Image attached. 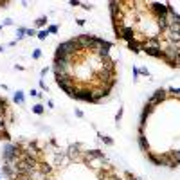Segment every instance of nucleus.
<instances>
[{
    "label": "nucleus",
    "instance_id": "21",
    "mask_svg": "<svg viewBox=\"0 0 180 180\" xmlns=\"http://www.w3.org/2000/svg\"><path fill=\"white\" fill-rule=\"evenodd\" d=\"M121 117H123V108H119V112H117V115H115V121L119 123V121H121Z\"/></svg>",
    "mask_w": 180,
    "mask_h": 180
},
{
    "label": "nucleus",
    "instance_id": "11",
    "mask_svg": "<svg viewBox=\"0 0 180 180\" xmlns=\"http://www.w3.org/2000/svg\"><path fill=\"white\" fill-rule=\"evenodd\" d=\"M128 49L133 51V52H141V43H139V40H131V42H128Z\"/></svg>",
    "mask_w": 180,
    "mask_h": 180
},
{
    "label": "nucleus",
    "instance_id": "29",
    "mask_svg": "<svg viewBox=\"0 0 180 180\" xmlns=\"http://www.w3.org/2000/svg\"><path fill=\"white\" fill-rule=\"evenodd\" d=\"M4 24H5V25H13V20H11V18H7V20H5Z\"/></svg>",
    "mask_w": 180,
    "mask_h": 180
},
{
    "label": "nucleus",
    "instance_id": "26",
    "mask_svg": "<svg viewBox=\"0 0 180 180\" xmlns=\"http://www.w3.org/2000/svg\"><path fill=\"white\" fill-rule=\"evenodd\" d=\"M47 72H49V69L45 67V69H42V72H40V74H42V78H43V76H47Z\"/></svg>",
    "mask_w": 180,
    "mask_h": 180
},
{
    "label": "nucleus",
    "instance_id": "23",
    "mask_svg": "<svg viewBox=\"0 0 180 180\" xmlns=\"http://www.w3.org/2000/svg\"><path fill=\"white\" fill-rule=\"evenodd\" d=\"M40 88H42V90H47V85H45L43 79H40Z\"/></svg>",
    "mask_w": 180,
    "mask_h": 180
},
{
    "label": "nucleus",
    "instance_id": "4",
    "mask_svg": "<svg viewBox=\"0 0 180 180\" xmlns=\"http://www.w3.org/2000/svg\"><path fill=\"white\" fill-rule=\"evenodd\" d=\"M135 34H137V31L131 27V25H123V29H121V40H126V42H131V40H135Z\"/></svg>",
    "mask_w": 180,
    "mask_h": 180
},
{
    "label": "nucleus",
    "instance_id": "20",
    "mask_svg": "<svg viewBox=\"0 0 180 180\" xmlns=\"http://www.w3.org/2000/svg\"><path fill=\"white\" fill-rule=\"evenodd\" d=\"M32 58H34V59H40V58H42V51L36 49L34 52H32Z\"/></svg>",
    "mask_w": 180,
    "mask_h": 180
},
{
    "label": "nucleus",
    "instance_id": "17",
    "mask_svg": "<svg viewBox=\"0 0 180 180\" xmlns=\"http://www.w3.org/2000/svg\"><path fill=\"white\" fill-rule=\"evenodd\" d=\"M32 112H34V114H38V115H42V114H43V106H42V104H34V106H32Z\"/></svg>",
    "mask_w": 180,
    "mask_h": 180
},
{
    "label": "nucleus",
    "instance_id": "22",
    "mask_svg": "<svg viewBox=\"0 0 180 180\" xmlns=\"http://www.w3.org/2000/svg\"><path fill=\"white\" fill-rule=\"evenodd\" d=\"M139 74H142V76H148V78H150V72H148V69H141V70H139Z\"/></svg>",
    "mask_w": 180,
    "mask_h": 180
},
{
    "label": "nucleus",
    "instance_id": "10",
    "mask_svg": "<svg viewBox=\"0 0 180 180\" xmlns=\"http://www.w3.org/2000/svg\"><path fill=\"white\" fill-rule=\"evenodd\" d=\"M38 169H40V171H42V173H43V175H47V177H49V175H51V173H52V166H49V164H45V162H40V164H38Z\"/></svg>",
    "mask_w": 180,
    "mask_h": 180
},
{
    "label": "nucleus",
    "instance_id": "7",
    "mask_svg": "<svg viewBox=\"0 0 180 180\" xmlns=\"http://www.w3.org/2000/svg\"><path fill=\"white\" fill-rule=\"evenodd\" d=\"M139 146L142 148V151H146V153L150 151V142H148V137L144 133H139Z\"/></svg>",
    "mask_w": 180,
    "mask_h": 180
},
{
    "label": "nucleus",
    "instance_id": "27",
    "mask_svg": "<svg viewBox=\"0 0 180 180\" xmlns=\"http://www.w3.org/2000/svg\"><path fill=\"white\" fill-rule=\"evenodd\" d=\"M27 34H29V36H34L36 31H34V29H27Z\"/></svg>",
    "mask_w": 180,
    "mask_h": 180
},
{
    "label": "nucleus",
    "instance_id": "13",
    "mask_svg": "<svg viewBox=\"0 0 180 180\" xmlns=\"http://www.w3.org/2000/svg\"><path fill=\"white\" fill-rule=\"evenodd\" d=\"M47 22H49L47 16H40L36 22H34V25H36V27H43V25H47Z\"/></svg>",
    "mask_w": 180,
    "mask_h": 180
},
{
    "label": "nucleus",
    "instance_id": "18",
    "mask_svg": "<svg viewBox=\"0 0 180 180\" xmlns=\"http://www.w3.org/2000/svg\"><path fill=\"white\" fill-rule=\"evenodd\" d=\"M47 36H49V31H40L38 32V40H45Z\"/></svg>",
    "mask_w": 180,
    "mask_h": 180
},
{
    "label": "nucleus",
    "instance_id": "31",
    "mask_svg": "<svg viewBox=\"0 0 180 180\" xmlns=\"http://www.w3.org/2000/svg\"><path fill=\"white\" fill-rule=\"evenodd\" d=\"M0 52H4V47H2V45H0Z\"/></svg>",
    "mask_w": 180,
    "mask_h": 180
},
{
    "label": "nucleus",
    "instance_id": "5",
    "mask_svg": "<svg viewBox=\"0 0 180 180\" xmlns=\"http://www.w3.org/2000/svg\"><path fill=\"white\" fill-rule=\"evenodd\" d=\"M151 112H153V106L146 104L144 110H142V114H141V126H142V128H146V119H148V115H151Z\"/></svg>",
    "mask_w": 180,
    "mask_h": 180
},
{
    "label": "nucleus",
    "instance_id": "3",
    "mask_svg": "<svg viewBox=\"0 0 180 180\" xmlns=\"http://www.w3.org/2000/svg\"><path fill=\"white\" fill-rule=\"evenodd\" d=\"M96 158H106L104 153L101 150H88V151H83V160L88 164L90 160H96Z\"/></svg>",
    "mask_w": 180,
    "mask_h": 180
},
{
    "label": "nucleus",
    "instance_id": "12",
    "mask_svg": "<svg viewBox=\"0 0 180 180\" xmlns=\"http://www.w3.org/2000/svg\"><path fill=\"white\" fill-rule=\"evenodd\" d=\"M97 137L101 139V141H103L106 146H112V144H114V141H112V139H110L108 135H103V133H97Z\"/></svg>",
    "mask_w": 180,
    "mask_h": 180
},
{
    "label": "nucleus",
    "instance_id": "24",
    "mask_svg": "<svg viewBox=\"0 0 180 180\" xmlns=\"http://www.w3.org/2000/svg\"><path fill=\"white\" fill-rule=\"evenodd\" d=\"M137 78H139V69L133 67V79H137Z\"/></svg>",
    "mask_w": 180,
    "mask_h": 180
},
{
    "label": "nucleus",
    "instance_id": "25",
    "mask_svg": "<svg viewBox=\"0 0 180 180\" xmlns=\"http://www.w3.org/2000/svg\"><path fill=\"white\" fill-rule=\"evenodd\" d=\"M70 5H74V7H76V5H81V2H79V0H70Z\"/></svg>",
    "mask_w": 180,
    "mask_h": 180
},
{
    "label": "nucleus",
    "instance_id": "2",
    "mask_svg": "<svg viewBox=\"0 0 180 180\" xmlns=\"http://www.w3.org/2000/svg\"><path fill=\"white\" fill-rule=\"evenodd\" d=\"M166 97H168V90H164V88H158L155 94H153L150 99H148V103L146 104H150V106H153L155 108L157 104H160L162 101H166Z\"/></svg>",
    "mask_w": 180,
    "mask_h": 180
},
{
    "label": "nucleus",
    "instance_id": "16",
    "mask_svg": "<svg viewBox=\"0 0 180 180\" xmlns=\"http://www.w3.org/2000/svg\"><path fill=\"white\" fill-rule=\"evenodd\" d=\"M24 34H27V29L18 27V31H16V38H18V40H22V38H24Z\"/></svg>",
    "mask_w": 180,
    "mask_h": 180
},
{
    "label": "nucleus",
    "instance_id": "19",
    "mask_svg": "<svg viewBox=\"0 0 180 180\" xmlns=\"http://www.w3.org/2000/svg\"><path fill=\"white\" fill-rule=\"evenodd\" d=\"M47 31L51 32V34H56V32H58V25H49Z\"/></svg>",
    "mask_w": 180,
    "mask_h": 180
},
{
    "label": "nucleus",
    "instance_id": "15",
    "mask_svg": "<svg viewBox=\"0 0 180 180\" xmlns=\"http://www.w3.org/2000/svg\"><path fill=\"white\" fill-rule=\"evenodd\" d=\"M168 92L173 96V97H177V99H180V88H168Z\"/></svg>",
    "mask_w": 180,
    "mask_h": 180
},
{
    "label": "nucleus",
    "instance_id": "1",
    "mask_svg": "<svg viewBox=\"0 0 180 180\" xmlns=\"http://www.w3.org/2000/svg\"><path fill=\"white\" fill-rule=\"evenodd\" d=\"M81 150V144H70L69 146V150H67V157L70 158V162H85L83 160V151H79Z\"/></svg>",
    "mask_w": 180,
    "mask_h": 180
},
{
    "label": "nucleus",
    "instance_id": "30",
    "mask_svg": "<svg viewBox=\"0 0 180 180\" xmlns=\"http://www.w3.org/2000/svg\"><path fill=\"white\" fill-rule=\"evenodd\" d=\"M177 69H180V56L177 58Z\"/></svg>",
    "mask_w": 180,
    "mask_h": 180
},
{
    "label": "nucleus",
    "instance_id": "6",
    "mask_svg": "<svg viewBox=\"0 0 180 180\" xmlns=\"http://www.w3.org/2000/svg\"><path fill=\"white\" fill-rule=\"evenodd\" d=\"M169 158H171L169 168H177V166L180 164V150L178 151H169Z\"/></svg>",
    "mask_w": 180,
    "mask_h": 180
},
{
    "label": "nucleus",
    "instance_id": "28",
    "mask_svg": "<svg viewBox=\"0 0 180 180\" xmlns=\"http://www.w3.org/2000/svg\"><path fill=\"white\" fill-rule=\"evenodd\" d=\"M81 5H83V9H86V11L92 9V5H88V4H81Z\"/></svg>",
    "mask_w": 180,
    "mask_h": 180
},
{
    "label": "nucleus",
    "instance_id": "32",
    "mask_svg": "<svg viewBox=\"0 0 180 180\" xmlns=\"http://www.w3.org/2000/svg\"><path fill=\"white\" fill-rule=\"evenodd\" d=\"M0 29H2V27H0Z\"/></svg>",
    "mask_w": 180,
    "mask_h": 180
},
{
    "label": "nucleus",
    "instance_id": "9",
    "mask_svg": "<svg viewBox=\"0 0 180 180\" xmlns=\"http://www.w3.org/2000/svg\"><path fill=\"white\" fill-rule=\"evenodd\" d=\"M31 180H49V177L47 175H43L40 169H34L31 173Z\"/></svg>",
    "mask_w": 180,
    "mask_h": 180
},
{
    "label": "nucleus",
    "instance_id": "14",
    "mask_svg": "<svg viewBox=\"0 0 180 180\" xmlns=\"http://www.w3.org/2000/svg\"><path fill=\"white\" fill-rule=\"evenodd\" d=\"M15 103H18V104H22L24 103V92H16V94H15Z\"/></svg>",
    "mask_w": 180,
    "mask_h": 180
},
{
    "label": "nucleus",
    "instance_id": "8",
    "mask_svg": "<svg viewBox=\"0 0 180 180\" xmlns=\"http://www.w3.org/2000/svg\"><path fill=\"white\" fill-rule=\"evenodd\" d=\"M144 52H146L148 56H151V58H157V59H162V58H164L162 49H146Z\"/></svg>",
    "mask_w": 180,
    "mask_h": 180
}]
</instances>
